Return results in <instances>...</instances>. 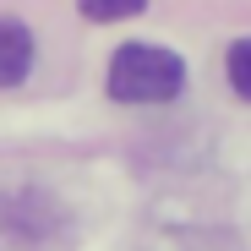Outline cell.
Here are the masks:
<instances>
[{
	"instance_id": "obj_1",
	"label": "cell",
	"mask_w": 251,
	"mask_h": 251,
	"mask_svg": "<svg viewBox=\"0 0 251 251\" xmlns=\"http://www.w3.org/2000/svg\"><path fill=\"white\" fill-rule=\"evenodd\" d=\"M186 88V60L164 44H120L109 60V99L115 104H164Z\"/></svg>"
},
{
	"instance_id": "obj_2",
	"label": "cell",
	"mask_w": 251,
	"mask_h": 251,
	"mask_svg": "<svg viewBox=\"0 0 251 251\" xmlns=\"http://www.w3.org/2000/svg\"><path fill=\"white\" fill-rule=\"evenodd\" d=\"M33 71V33L17 17H0V88H17Z\"/></svg>"
},
{
	"instance_id": "obj_3",
	"label": "cell",
	"mask_w": 251,
	"mask_h": 251,
	"mask_svg": "<svg viewBox=\"0 0 251 251\" xmlns=\"http://www.w3.org/2000/svg\"><path fill=\"white\" fill-rule=\"evenodd\" d=\"M148 0H82V17L88 22H120V17H137Z\"/></svg>"
},
{
	"instance_id": "obj_4",
	"label": "cell",
	"mask_w": 251,
	"mask_h": 251,
	"mask_svg": "<svg viewBox=\"0 0 251 251\" xmlns=\"http://www.w3.org/2000/svg\"><path fill=\"white\" fill-rule=\"evenodd\" d=\"M229 88L240 99H251V38H235L229 44Z\"/></svg>"
}]
</instances>
